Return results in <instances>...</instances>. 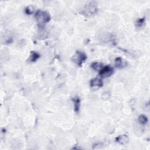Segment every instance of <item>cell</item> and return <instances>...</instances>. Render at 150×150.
<instances>
[{
	"label": "cell",
	"instance_id": "cell-5",
	"mask_svg": "<svg viewBox=\"0 0 150 150\" xmlns=\"http://www.w3.org/2000/svg\"><path fill=\"white\" fill-rule=\"evenodd\" d=\"M115 66L118 69H123L127 66V62L120 57H117L115 59Z\"/></svg>",
	"mask_w": 150,
	"mask_h": 150
},
{
	"label": "cell",
	"instance_id": "cell-7",
	"mask_svg": "<svg viewBox=\"0 0 150 150\" xmlns=\"http://www.w3.org/2000/svg\"><path fill=\"white\" fill-rule=\"evenodd\" d=\"M90 86L92 88L97 87V88H101L103 86V82L101 79L96 78L92 79L90 81Z\"/></svg>",
	"mask_w": 150,
	"mask_h": 150
},
{
	"label": "cell",
	"instance_id": "cell-13",
	"mask_svg": "<svg viewBox=\"0 0 150 150\" xmlns=\"http://www.w3.org/2000/svg\"><path fill=\"white\" fill-rule=\"evenodd\" d=\"M33 12V9L31 8L30 7H28L25 8V13L27 15H31Z\"/></svg>",
	"mask_w": 150,
	"mask_h": 150
},
{
	"label": "cell",
	"instance_id": "cell-11",
	"mask_svg": "<svg viewBox=\"0 0 150 150\" xmlns=\"http://www.w3.org/2000/svg\"><path fill=\"white\" fill-rule=\"evenodd\" d=\"M103 67V65L100 62H93L92 63L91 65V67L96 70V71H98V70H100L102 67Z\"/></svg>",
	"mask_w": 150,
	"mask_h": 150
},
{
	"label": "cell",
	"instance_id": "cell-10",
	"mask_svg": "<svg viewBox=\"0 0 150 150\" xmlns=\"http://www.w3.org/2000/svg\"><path fill=\"white\" fill-rule=\"evenodd\" d=\"M138 121L140 124H141L142 125H145L148 123V119L145 115H141L139 116V117L138 118Z\"/></svg>",
	"mask_w": 150,
	"mask_h": 150
},
{
	"label": "cell",
	"instance_id": "cell-6",
	"mask_svg": "<svg viewBox=\"0 0 150 150\" xmlns=\"http://www.w3.org/2000/svg\"><path fill=\"white\" fill-rule=\"evenodd\" d=\"M116 141L121 145H127L129 142V138L126 134H122L116 138Z\"/></svg>",
	"mask_w": 150,
	"mask_h": 150
},
{
	"label": "cell",
	"instance_id": "cell-2",
	"mask_svg": "<svg viewBox=\"0 0 150 150\" xmlns=\"http://www.w3.org/2000/svg\"><path fill=\"white\" fill-rule=\"evenodd\" d=\"M35 18L38 22L41 24L48 23L51 19V15L47 11L42 10H38L36 12Z\"/></svg>",
	"mask_w": 150,
	"mask_h": 150
},
{
	"label": "cell",
	"instance_id": "cell-3",
	"mask_svg": "<svg viewBox=\"0 0 150 150\" xmlns=\"http://www.w3.org/2000/svg\"><path fill=\"white\" fill-rule=\"evenodd\" d=\"M88 59L86 53L81 51H77L72 57V61L76 63L79 67L82 66Z\"/></svg>",
	"mask_w": 150,
	"mask_h": 150
},
{
	"label": "cell",
	"instance_id": "cell-14",
	"mask_svg": "<svg viewBox=\"0 0 150 150\" xmlns=\"http://www.w3.org/2000/svg\"><path fill=\"white\" fill-rule=\"evenodd\" d=\"M110 97V94L108 92H106V93H103L102 94V99H108L109 97Z\"/></svg>",
	"mask_w": 150,
	"mask_h": 150
},
{
	"label": "cell",
	"instance_id": "cell-4",
	"mask_svg": "<svg viewBox=\"0 0 150 150\" xmlns=\"http://www.w3.org/2000/svg\"><path fill=\"white\" fill-rule=\"evenodd\" d=\"M113 73L114 69L110 65L103 66L99 70V75L102 78H108L111 76Z\"/></svg>",
	"mask_w": 150,
	"mask_h": 150
},
{
	"label": "cell",
	"instance_id": "cell-12",
	"mask_svg": "<svg viewBox=\"0 0 150 150\" xmlns=\"http://www.w3.org/2000/svg\"><path fill=\"white\" fill-rule=\"evenodd\" d=\"M145 19L144 17L143 18H140L139 19H137V21H136V23H135V25L137 27H141L145 23Z\"/></svg>",
	"mask_w": 150,
	"mask_h": 150
},
{
	"label": "cell",
	"instance_id": "cell-9",
	"mask_svg": "<svg viewBox=\"0 0 150 150\" xmlns=\"http://www.w3.org/2000/svg\"><path fill=\"white\" fill-rule=\"evenodd\" d=\"M40 58V55L35 52V51H31L30 53V57L29 60L31 62H35L38 59Z\"/></svg>",
	"mask_w": 150,
	"mask_h": 150
},
{
	"label": "cell",
	"instance_id": "cell-1",
	"mask_svg": "<svg viewBox=\"0 0 150 150\" xmlns=\"http://www.w3.org/2000/svg\"><path fill=\"white\" fill-rule=\"evenodd\" d=\"M97 5L96 1L88 2L82 8L80 12L86 17H92L96 15L99 11Z\"/></svg>",
	"mask_w": 150,
	"mask_h": 150
},
{
	"label": "cell",
	"instance_id": "cell-8",
	"mask_svg": "<svg viewBox=\"0 0 150 150\" xmlns=\"http://www.w3.org/2000/svg\"><path fill=\"white\" fill-rule=\"evenodd\" d=\"M74 104V110L76 112H79L81 108V99L78 96H76L72 99Z\"/></svg>",
	"mask_w": 150,
	"mask_h": 150
}]
</instances>
